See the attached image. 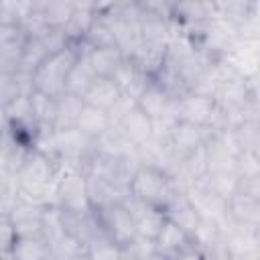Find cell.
I'll list each match as a JSON object with an SVG mask.
<instances>
[{
	"instance_id": "obj_1",
	"label": "cell",
	"mask_w": 260,
	"mask_h": 260,
	"mask_svg": "<svg viewBox=\"0 0 260 260\" xmlns=\"http://www.w3.org/2000/svg\"><path fill=\"white\" fill-rule=\"evenodd\" d=\"M16 189L18 197L39 203V205H55V193H57V179H59V167L49 156L41 154L39 150L30 148L22 156L16 173Z\"/></svg>"
},
{
	"instance_id": "obj_2",
	"label": "cell",
	"mask_w": 260,
	"mask_h": 260,
	"mask_svg": "<svg viewBox=\"0 0 260 260\" xmlns=\"http://www.w3.org/2000/svg\"><path fill=\"white\" fill-rule=\"evenodd\" d=\"M77 43L67 45L65 49L49 55L32 73H30V91H39L43 95H49L53 100H59L65 95V83L67 75L77 59Z\"/></svg>"
},
{
	"instance_id": "obj_3",
	"label": "cell",
	"mask_w": 260,
	"mask_h": 260,
	"mask_svg": "<svg viewBox=\"0 0 260 260\" xmlns=\"http://www.w3.org/2000/svg\"><path fill=\"white\" fill-rule=\"evenodd\" d=\"M179 185L173 181V177L156 167H146L140 165L132 179H130V189L128 193L160 211H165V207L173 201V197L179 193Z\"/></svg>"
},
{
	"instance_id": "obj_4",
	"label": "cell",
	"mask_w": 260,
	"mask_h": 260,
	"mask_svg": "<svg viewBox=\"0 0 260 260\" xmlns=\"http://www.w3.org/2000/svg\"><path fill=\"white\" fill-rule=\"evenodd\" d=\"M91 211L95 215V221H98L102 234L118 248H126L128 244H132L138 238L132 215L128 213V209L124 207L122 201L100 207V209H91Z\"/></svg>"
},
{
	"instance_id": "obj_5",
	"label": "cell",
	"mask_w": 260,
	"mask_h": 260,
	"mask_svg": "<svg viewBox=\"0 0 260 260\" xmlns=\"http://www.w3.org/2000/svg\"><path fill=\"white\" fill-rule=\"evenodd\" d=\"M55 205L61 211H87V183L81 171H59Z\"/></svg>"
},
{
	"instance_id": "obj_6",
	"label": "cell",
	"mask_w": 260,
	"mask_h": 260,
	"mask_svg": "<svg viewBox=\"0 0 260 260\" xmlns=\"http://www.w3.org/2000/svg\"><path fill=\"white\" fill-rule=\"evenodd\" d=\"M211 136H213V132L209 128L195 126L189 122H175V126L169 132V146L177 158H183V156L199 150L201 146H205Z\"/></svg>"
},
{
	"instance_id": "obj_7",
	"label": "cell",
	"mask_w": 260,
	"mask_h": 260,
	"mask_svg": "<svg viewBox=\"0 0 260 260\" xmlns=\"http://www.w3.org/2000/svg\"><path fill=\"white\" fill-rule=\"evenodd\" d=\"M124 207L128 209V213L132 215V221L136 225V234L140 238H146V240H154L156 234L160 232L162 223H165V213L136 197H132L130 193L122 199Z\"/></svg>"
},
{
	"instance_id": "obj_8",
	"label": "cell",
	"mask_w": 260,
	"mask_h": 260,
	"mask_svg": "<svg viewBox=\"0 0 260 260\" xmlns=\"http://www.w3.org/2000/svg\"><path fill=\"white\" fill-rule=\"evenodd\" d=\"M136 106L152 120V122H162V120H177L175 118V100L160 89L152 79L146 85V89L140 93L136 100Z\"/></svg>"
},
{
	"instance_id": "obj_9",
	"label": "cell",
	"mask_w": 260,
	"mask_h": 260,
	"mask_svg": "<svg viewBox=\"0 0 260 260\" xmlns=\"http://www.w3.org/2000/svg\"><path fill=\"white\" fill-rule=\"evenodd\" d=\"M8 219L16 236L24 234H41L43 225V215H45V205L26 201V199H16L14 205L8 209Z\"/></svg>"
},
{
	"instance_id": "obj_10",
	"label": "cell",
	"mask_w": 260,
	"mask_h": 260,
	"mask_svg": "<svg viewBox=\"0 0 260 260\" xmlns=\"http://www.w3.org/2000/svg\"><path fill=\"white\" fill-rule=\"evenodd\" d=\"M165 217L169 219V221H173L177 228H181L187 236H195L197 234V230H199V225H201V217H199V213H197V209L193 207V203L189 201V197L183 193V191H179L175 197H173V201L165 207Z\"/></svg>"
},
{
	"instance_id": "obj_11",
	"label": "cell",
	"mask_w": 260,
	"mask_h": 260,
	"mask_svg": "<svg viewBox=\"0 0 260 260\" xmlns=\"http://www.w3.org/2000/svg\"><path fill=\"white\" fill-rule=\"evenodd\" d=\"M225 213L228 219L246 225V228H256L258 230V219H260V199L242 191H236L228 203H225Z\"/></svg>"
},
{
	"instance_id": "obj_12",
	"label": "cell",
	"mask_w": 260,
	"mask_h": 260,
	"mask_svg": "<svg viewBox=\"0 0 260 260\" xmlns=\"http://www.w3.org/2000/svg\"><path fill=\"white\" fill-rule=\"evenodd\" d=\"M118 89L124 93V95H130L132 100H138L140 93L146 89V85L150 83V77H146L128 57L122 61V65L114 71V75L110 77Z\"/></svg>"
},
{
	"instance_id": "obj_13",
	"label": "cell",
	"mask_w": 260,
	"mask_h": 260,
	"mask_svg": "<svg viewBox=\"0 0 260 260\" xmlns=\"http://www.w3.org/2000/svg\"><path fill=\"white\" fill-rule=\"evenodd\" d=\"M77 59L67 75V83H65V93H71V95H77V98H83V93L89 89V85L93 83L95 75L87 63V57H85V45L83 43H77Z\"/></svg>"
},
{
	"instance_id": "obj_14",
	"label": "cell",
	"mask_w": 260,
	"mask_h": 260,
	"mask_svg": "<svg viewBox=\"0 0 260 260\" xmlns=\"http://www.w3.org/2000/svg\"><path fill=\"white\" fill-rule=\"evenodd\" d=\"M85 45V43H83ZM85 57L95 77H112L114 71L122 65L126 59L118 47H102V49H89L85 45Z\"/></svg>"
},
{
	"instance_id": "obj_15",
	"label": "cell",
	"mask_w": 260,
	"mask_h": 260,
	"mask_svg": "<svg viewBox=\"0 0 260 260\" xmlns=\"http://www.w3.org/2000/svg\"><path fill=\"white\" fill-rule=\"evenodd\" d=\"M120 130H122V134L138 148V146H142L146 140H150L152 138V132H154V126H152V120L136 106L130 114H126V118L120 122V124H116Z\"/></svg>"
},
{
	"instance_id": "obj_16",
	"label": "cell",
	"mask_w": 260,
	"mask_h": 260,
	"mask_svg": "<svg viewBox=\"0 0 260 260\" xmlns=\"http://www.w3.org/2000/svg\"><path fill=\"white\" fill-rule=\"evenodd\" d=\"M10 260H51V252L41 234H24L14 238Z\"/></svg>"
},
{
	"instance_id": "obj_17",
	"label": "cell",
	"mask_w": 260,
	"mask_h": 260,
	"mask_svg": "<svg viewBox=\"0 0 260 260\" xmlns=\"http://www.w3.org/2000/svg\"><path fill=\"white\" fill-rule=\"evenodd\" d=\"M122 95V91L118 89V85L110 79V77H95L93 83L89 85V89L83 93V104L91 106V108H98V110H104L108 112L116 100Z\"/></svg>"
},
{
	"instance_id": "obj_18",
	"label": "cell",
	"mask_w": 260,
	"mask_h": 260,
	"mask_svg": "<svg viewBox=\"0 0 260 260\" xmlns=\"http://www.w3.org/2000/svg\"><path fill=\"white\" fill-rule=\"evenodd\" d=\"M85 183H87V201H89L91 209H100V207L118 203L126 197V193H122L120 189H116L114 185H110L108 181H104L95 175H85Z\"/></svg>"
},
{
	"instance_id": "obj_19",
	"label": "cell",
	"mask_w": 260,
	"mask_h": 260,
	"mask_svg": "<svg viewBox=\"0 0 260 260\" xmlns=\"http://www.w3.org/2000/svg\"><path fill=\"white\" fill-rule=\"evenodd\" d=\"M95 8H98V4H75L69 22L63 28L69 45L81 43L85 39L87 30H89V26H91V22L95 18Z\"/></svg>"
},
{
	"instance_id": "obj_20",
	"label": "cell",
	"mask_w": 260,
	"mask_h": 260,
	"mask_svg": "<svg viewBox=\"0 0 260 260\" xmlns=\"http://www.w3.org/2000/svg\"><path fill=\"white\" fill-rule=\"evenodd\" d=\"M49 55H53V53H51V49L47 47V43H45L43 37H30V39H26L16 73L30 77V73H32Z\"/></svg>"
},
{
	"instance_id": "obj_21",
	"label": "cell",
	"mask_w": 260,
	"mask_h": 260,
	"mask_svg": "<svg viewBox=\"0 0 260 260\" xmlns=\"http://www.w3.org/2000/svg\"><path fill=\"white\" fill-rule=\"evenodd\" d=\"M110 126H112L110 124V118H108V114L104 110H98V108H91V106L83 104L81 114H79L77 124H75V128L79 132H83L91 140H98Z\"/></svg>"
},
{
	"instance_id": "obj_22",
	"label": "cell",
	"mask_w": 260,
	"mask_h": 260,
	"mask_svg": "<svg viewBox=\"0 0 260 260\" xmlns=\"http://www.w3.org/2000/svg\"><path fill=\"white\" fill-rule=\"evenodd\" d=\"M30 100V110H32V118L39 130H53L55 126V114H57V100L43 95L39 91H30L28 93Z\"/></svg>"
},
{
	"instance_id": "obj_23",
	"label": "cell",
	"mask_w": 260,
	"mask_h": 260,
	"mask_svg": "<svg viewBox=\"0 0 260 260\" xmlns=\"http://www.w3.org/2000/svg\"><path fill=\"white\" fill-rule=\"evenodd\" d=\"M83 100L71 93H65L57 100V114H55V126L53 130H69L75 128L77 118L81 114Z\"/></svg>"
},
{
	"instance_id": "obj_24",
	"label": "cell",
	"mask_w": 260,
	"mask_h": 260,
	"mask_svg": "<svg viewBox=\"0 0 260 260\" xmlns=\"http://www.w3.org/2000/svg\"><path fill=\"white\" fill-rule=\"evenodd\" d=\"M30 93V77L20 73H0V108H8L18 95Z\"/></svg>"
},
{
	"instance_id": "obj_25",
	"label": "cell",
	"mask_w": 260,
	"mask_h": 260,
	"mask_svg": "<svg viewBox=\"0 0 260 260\" xmlns=\"http://www.w3.org/2000/svg\"><path fill=\"white\" fill-rule=\"evenodd\" d=\"M189 240H193V238H191V236H187V234H185L181 228H177L173 221L165 219V223H162L160 232L156 234V238H154L152 242H154V246H156L158 256L162 258V256L171 254L173 250H177V248L185 246Z\"/></svg>"
},
{
	"instance_id": "obj_26",
	"label": "cell",
	"mask_w": 260,
	"mask_h": 260,
	"mask_svg": "<svg viewBox=\"0 0 260 260\" xmlns=\"http://www.w3.org/2000/svg\"><path fill=\"white\" fill-rule=\"evenodd\" d=\"M16 199H18V189H16L14 171L0 152V213H8V209L14 205Z\"/></svg>"
},
{
	"instance_id": "obj_27",
	"label": "cell",
	"mask_w": 260,
	"mask_h": 260,
	"mask_svg": "<svg viewBox=\"0 0 260 260\" xmlns=\"http://www.w3.org/2000/svg\"><path fill=\"white\" fill-rule=\"evenodd\" d=\"M73 8L75 4L69 2H41V12L49 28H65V24L73 14Z\"/></svg>"
},
{
	"instance_id": "obj_28",
	"label": "cell",
	"mask_w": 260,
	"mask_h": 260,
	"mask_svg": "<svg viewBox=\"0 0 260 260\" xmlns=\"http://www.w3.org/2000/svg\"><path fill=\"white\" fill-rule=\"evenodd\" d=\"M122 260H160V256L152 240L138 236L132 244L122 248Z\"/></svg>"
},
{
	"instance_id": "obj_29",
	"label": "cell",
	"mask_w": 260,
	"mask_h": 260,
	"mask_svg": "<svg viewBox=\"0 0 260 260\" xmlns=\"http://www.w3.org/2000/svg\"><path fill=\"white\" fill-rule=\"evenodd\" d=\"M160 260H205V252L195 240H189L185 246L173 250L171 254L162 256Z\"/></svg>"
},
{
	"instance_id": "obj_30",
	"label": "cell",
	"mask_w": 260,
	"mask_h": 260,
	"mask_svg": "<svg viewBox=\"0 0 260 260\" xmlns=\"http://www.w3.org/2000/svg\"><path fill=\"white\" fill-rule=\"evenodd\" d=\"M134 108H136V100H132L130 95H124V93H122V95L116 100V104L106 112L108 118H110V124H112V126L120 124V122L126 118V114H130Z\"/></svg>"
},
{
	"instance_id": "obj_31",
	"label": "cell",
	"mask_w": 260,
	"mask_h": 260,
	"mask_svg": "<svg viewBox=\"0 0 260 260\" xmlns=\"http://www.w3.org/2000/svg\"><path fill=\"white\" fill-rule=\"evenodd\" d=\"M73 260H87V256H85V252H83V254H79V256H75Z\"/></svg>"
}]
</instances>
